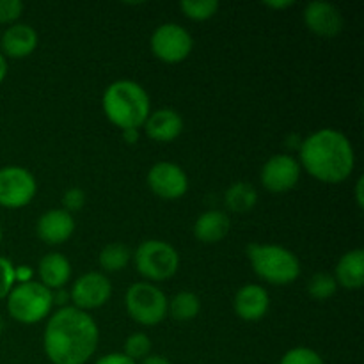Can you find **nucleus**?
Segmentation results:
<instances>
[{
	"label": "nucleus",
	"instance_id": "nucleus-1",
	"mask_svg": "<svg viewBox=\"0 0 364 364\" xmlns=\"http://www.w3.org/2000/svg\"><path fill=\"white\" fill-rule=\"evenodd\" d=\"M43 345L53 364H84L98 347V327L82 309L63 308L46 323Z\"/></svg>",
	"mask_w": 364,
	"mask_h": 364
},
{
	"label": "nucleus",
	"instance_id": "nucleus-2",
	"mask_svg": "<svg viewBox=\"0 0 364 364\" xmlns=\"http://www.w3.org/2000/svg\"><path fill=\"white\" fill-rule=\"evenodd\" d=\"M301 162L316 180L323 183H341L354 171V148L341 132L326 128L302 142Z\"/></svg>",
	"mask_w": 364,
	"mask_h": 364
},
{
	"label": "nucleus",
	"instance_id": "nucleus-3",
	"mask_svg": "<svg viewBox=\"0 0 364 364\" xmlns=\"http://www.w3.org/2000/svg\"><path fill=\"white\" fill-rule=\"evenodd\" d=\"M105 116L123 130H139L149 116V96L134 80H117L103 92Z\"/></svg>",
	"mask_w": 364,
	"mask_h": 364
},
{
	"label": "nucleus",
	"instance_id": "nucleus-4",
	"mask_svg": "<svg viewBox=\"0 0 364 364\" xmlns=\"http://www.w3.org/2000/svg\"><path fill=\"white\" fill-rule=\"evenodd\" d=\"M247 258L255 272L267 283L288 284L301 274L297 256L279 245L249 244Z\"/></svg>",
	"mask_w": 364,
	"mask_h": 364
},
{
	"label": "nucleus",
	"instance_id": "nucleus-5",
	"mask_svg": "<svg viewBox=\"0 0 364 364\" xmlns=\"http://www.w3.org/2000/svg\"><path fill=\"white\" fill-rule=\"evenodd\" d=\"M53 304V294L41 283L18 284L9 291L7 311L14 320L21 323H36L45 318Z\"/></svg>",
	"mask_w": 364,
	"mask_h": 364
},
{
	"label": "nucleus",
	"instance_id": "nucleus-6",
	"mask_svg": "<svg viewBox=\"0 0 364 364\" xmlns=\"http://www.w3.org/2000/svg\"><path fill=\"white\" fill-rule=\"evenodd\" d=\"M139 274L151 281H166L176 274L180 256L176 249L162 240H146L134 255Z\"/></svg>",
	"mask_w": 364,
	"mask_h": 364
},
{
	"label": "nucleus",
	"instance_id": "nucleus-7",
	"mask_svg": "<svg viewBox=\"0 0 364 364\" xmlns=\"http://www.w3.org/2000/svg\"><path fill=\"white\" fill-rule=\"evenodd\" d=\"M167 299L160 288L151 283H135L127 291V309L141 326H156L167 315Z\"/></svg>",
	"mask_w": 364,
	"mask_h": 364
},
{
	"label": "nucleus",
	"instance_id": "nucleus-8",
	"mask_svg": "<svg viewBox=\"0 0 364 364\" xmlns=\"http://www.w3.org/2000/svg\"><path fill=\"white\" fill-rule=\"evenodd\" d=\"M192 36L178 23H164L153 32L151 50L160 60L169 64L181 63L192 52Z\"/></svg>",
	"mask_w": 364,
	"mask_h": 364
},
{
	"label": "nucleus",
	"instance_id": "nucleus-9",
	"mask_svg": "<svg viewBox=\"0 0 364 364\" xmlns=\"http://www.w3.org/2000/svg\"><path fill=\"white\" fill-rule=\"evenodd\" d=\"M38 185L27 169L9 166L0 169V205L6 208H21L34 199Z\"/></svg>",
	"mask_w": 364,
	"mask_h": 364
},
{
	"label": "nucleus",
	"instance_id": "nucleus-10",
	"mask_svg": "<svg viewBox=\"0 0 364 364\" xmlns=\"http://www.w3.org/2000/svg\"><path fill=\"white\" fill-rule=\"evenodd\" d=\"M148 185L159 198L180 199L188 188L187 174L180 166L171 162H159L149 169Z\"/></svg>",
	"mask_w": 364,
	"mask_h": 364
},
{
	"label": "nucleus",
	"instance_id": "nucleus-11",
	"mask_svg": "<svg viewBox=\"0 0 364 364\" xmlns=\"http://www.w3.org/2000/svg\"><path fill=\"white\" fill-rule=\"evenodd\" d=\"M112 295V284L103 274L89 272L78 277L71 290V301L77 309H95L105 304Z\"/></svg>",
	"mask_w": 364,
	"mask_h": 364
},
{
	"label": "nucleus",
	"instance_id": "nucleus-12",
	"mask_svg": "<svg viewBox=\"0 0 364 364\" xmlns=\"http://www.w3.org/2000/svg\"><path fill=\"white\" fill-rule=\"evenodd\" d=\"M301 166L288 155H276L263 166L262 183L270 192H287L297 185Z\"/></svg>",
	"mask_w": 364,
	"mask_h": 364
},
{
	"label": "nucleus",
	"instance_id": "nucleus-13",
	"mask_svg": "<svg viewBox=\"0 0 364 364\" xmlns=\"http://www.w3.org/2000/svg\"><path fill=\"white\" fill-rule=\"evenodd\" d=\"M304 23L322 38H333L343 31V16L340 9L329 2L308 4L304 9Z\"/></svg>",
	"mask_w": 364,
	"mask_h": 364
},
{
	"label": "nucleus",
	"instance_id": "nucleus-14",
	"mask_svg": "<svg viewBox=\"0 0 364 364\" xmlns=\"http://www.w3.org/2000/svg\"><path fill=\"white\" fill-rule=\"evenodd\" d=\"M75 220L66 210H48L38 220V235L50 245H59L73 235Z\"/></svg>",
	"mask_w": 364,
	"mask_h": 364
},
{
	"label": "nucleus",
	"instance_id": "nucleus-15",
	"mask_svg": "<svg viewBox=\"0 0 364 364\" xmlns=\"http://www.w3.org/2000/svg\"><path fill=\"white\" fill-rule=\"evenodd\" d=\"M270 299L265 288L258 284H245L235 295V311L247 322L263 318L269 311Z\"/></svg>",
	"mask_w": 364,
	"mask_h": 364
},
{
	"label": "nucleus",
	"instance_id": "nucleus-16",
	"mask_svg": "<svg viewBox=\"0 0 364 364\" xmlns=\"http://www.w3.org/2000/svg\"><path fill=\"white\" fill-rule=\"evenodd\" d=\"M146 135L156 142H171L183 130V119L173 109H160L149 114L144 123Z\"/></svg>",
	"mask_w": 364,
	"mask_h": 364
},
{
	"label": "nucleus",
	"instance_id": "nucleus-17",
	"mask_svg": "<svg viewBox=\"0 0 364 364\" xmlns=\"http://www.w3.org/2000/svg\"><path fill=\"white\" fill-rule=\"evenodd\" d=\"M38 46V32L25 23H16L7 28L2 36V50L7 57L23 59L31 55Z\"/></svg>",
	"mask_w": 364,
	"mask_h": 364
},
{
	"label": "nucleus",
	"instance_id": "nucleus-18",
	"mask_svg": "<svg viewBox=\"0 0 364 364\" xmlns=\"http://www.w3.org/2000/svg\"><path fill=\"white\" fill-rule=\"evenodd\" d=\"M336 283L348 290H359L364 284V251L354 249L345 252L336 267Z\"/></svg>",
	"mask_w": 364,
	"mask_h": 364
},
{
	"label": "nucleus",
	"instance_id": "nucleus-19",
	"mask_svg": "<svg viewBox=\"0 0 364 364\" xmlns=\"http://www.w3.org/2000/svg\"><path fill=\"white\" fill-rule=\"evenodd\" d=\"M38 272L43 287H46L48 290H60L70 279L71 265L63 255L50 252V255L43 256V259L39 262Z\"/></svg>",
	"mask_w": 364,
	"mask_h": 364
},
{
	"label": "nucleus",
	"instance_id": "nucleus-20",
	"mask_svg": "<svg viewBox=\"0 0 364 364\" xmlns=\"http://www.w3.org/2000/svg\"><path fill=\"white\" fill-rule=\"evenodd\" d=\"M230 231V219L226 213L219 212V210H210V212L203 213L194 226V235L198 240L205 242V244H215V242L223 240Z\"/></svg>",
	"mask_w": 364,
	"mask_h": 364
},
{
	"label": "nucleus",
	"instance_id": "nucleus-21",
	"mask_svg": "<svg viewBox=\"0 0 364 364\" xmlns=\"http://www.w3.org/2000/svg\"><path fill=\"white\" fill-rule=\"evenodd\" d=\"M256 201H258V194H256L255 187L249 183H235L228 188L226 192V206L233 213H247L255 208Z\"/></svg>",
	"mask_w": 364,
	"mask_h": 364
},
{
	"label": "nucleus",
	"instance_id": "nucleus-22",
	"mask_svg": "<svg viewBox=\"0 0 364 364\" xmlns=\"http://www.w3.org/2000/svg\"><path fill=\"white\" fill-rule=\"evenodd\" d=\"M199 309H201V302H199L198 295L192 291H180L178 295H174L171 304H167V311L171 313V316L180 322L196 318L199 315Z\"/></svg>",
	"mask_w": 364,
	"mask_h": 364
},
{
	"label": "nucleus",
	"instance_id": "nucleus-23",
	"mask_svg": "<svg viewBox=\"0 0 364 364\" xmlns=\"http://www.w3.org/2000/svg\"><path fill=\"white\" fill-rule=\"evenodd\" d=\"M130 251L127 245L123 244H110L103 247L100 252V265L107 272H117V270L124 269L130 262Z\"/></svg>",
	"mask_w": 364,
	"mask_h": 364
},
{
	"label": "nucleus",
	"instance_id": "nucleus-24",
	"mask_svg": "<svg viewBox=\"0 0 364 364\" xmlns=\"http://www.w3.org/2000/svg\"><path fill=\"white\" fill-rule=\"evenodd\" d=\"M338 283L331 274L318 272L311 277L308 284V291L315 301H327L336 294Z\"/></svg>",
	"mask_w": 364,
	"mask_h": 364
},
{
	"label": "nucleus",
	"instance_id": "nucleus-25",
	"mask_svg": "<svg viewBox=\"0 0 364 364\" xmlns=\"http://www.w3.org/2000/svg\"><path fill=\"white\" fill-rule=\"evenodd\" d=\"M181 11L187 14L188 18L196 21L210 20L213 14L219 9V2L217 0H183L180 4Z\"/></svg>",
	"mask_w": 364,
	"mask_h": 364
},
{
	"label": "nucleus",
	"instance_id": "nucleus-26",
	"mask_svg": "<svg viewBox=\"0 0 364 364\" xmlns=\"http://www.w3.org/2000/svg\"><path fill=\"white\" fill-rule=\"evenodd\" d=\"M151 352V340L144 333H135L124 343V355L130 358L132 361L148 358Z\"/></svg>",
	"mask_w": 364,
	"mask_h": 364
},
{
	"label": "nucleus",
	"instance_id": "nucleus-27",
	"mask_svg": "<svg viewBox=\"0 0 364 364\" xmlns=\"http://www.w3.org/2000/svg\"><path fill=\"white\" fill-rule=\"evenodd\" d=\"M279 364H326L323 359L316 354L315 350L306 347H297L288 350L287 354L283 355Z\"/></svg>",
	"mask_w": 364,
	"mask_h": 364
},
{
	"label": "nucleus",
	"instance_id": "nucleus-28",
	"mask_svg": "<svg viewBox=\"0 0 364 364\" xmlns=\"http://www.w3.org/2000/svg\"><path fill=\"white\" fill-rule=\"evenodd\" d=\"M14 284V267L9 259L0 256V299L7 297Z\"/></svg>",
	"mask_w": 364,
	"mask_h": 364
},
{
	"label": "nucleus",
	"instance_id": "nucleus-29",
	"mask_svg": "<svg viewBox=\"0 0 364 364\" xmlns=\"http://www.w3.org/2000/svg\"><path fill=\"white\" fill-rule=\"evenodd\" d=\"M23 11V4L20 0H0V23L14 21Z\"/></svg>",
	"mask_w": 364,
	"mask_h": 364
},
{
	"label": "nucleus",
	"instance_id": "nucleus-30",
	"mask_svg": "<svg viewBox=\"0 0 364 364\" xmlns=\"http://www.w3.org/2000/svg\"><path fill=\"white\" fill-rule=\"evenodd\" d=\"M63 203H64V210H66L68 213L78 212V210H82V206L85 205L84 191H80V188H70V191L64 194Z\"/></svg>",
	"mask_w": 364,
	"mask_h": 364
},
{
	"label": "nucleus",
	"instance_id": "nucleus-31",
	"mask_svg": "<svg viewBox=\"0 0 364 364\" xmlns=\"http://www.w3.org/2000/svg\"><path fill=\"white\" fill-rule=\"evenodd\" d=\"M95 364H135L130 358H127L124 354H109L100 358Z\"/></svg>",
	"mask_w": 364,
	"mask_h": 364
},
{
	"label": "nucleus",
	"instance_id": "nucleus-32",
	"mask_svg": "<svg viewBox=\"0 0 364 364\" xmlns=\"http://www.w3.org/2000/svg\"><path fill=\"white\" fill-rule=\"evenodd\" d=\"M32 269L31 267H20V269H14V281H20L21 283H28L32 277Z\"/></svg>",
	"mask_w": 364,
	"mask_h": 364
},
{
	"label": "nucleus",
	"instance_id": "nucleus-33",
	"mask_svg": "<svg viewBox=\"0 0 364 364\" xmlns=\"http://www.w3.org/2000/svg\"><path fill=\"white\" fill-rule=\"evenodd\" d=\"M141 364H171L166 358H160V355H148V358L142 359Z\"/></svg>",
	"mask_w": 364,
	"mask_h": 364
},
{
	"label": "nucleus",
	"instance_id": "nucleus-34",
	"mask_svg": "<svg viewBox=\"0 0 364 364\" xmlns=\"http://www.w3.org/2000/svg\"><path fill=\"white\" fill-rule=\"evenodd\" d=\"M267 7H272V9H287V7L294 6L291 0H283V2H265Z\"/></svg>",
	"mask_w": 364,
	"mask_h": 364
},
{
	"label": "nucleus",
	"instance_id": "nucleus-35",
	"mask_svg": "<svg viewBox=\"0 0 364 364\" xmlns=\"http://www.w3.org/2000/svg\"><path fill=\"white\" fill-rule=\"evenodd\" d=\"M123 137H124V141L127 142H137V139H139V132L137 130H123Z\"/></svg>",
	"mask_w": 364,
	"mask_h": 364
},
{
	"label": "nucleus",
	"instance_id": "nucleus-36",
	"mask_svg": "<svg viewBox=\"0 0 364 364\" xmlns=\"http://www.w3.org/2000/svg\"><path fill=\"white\" fill-rule=\"evenodd\" d=\"M355 198H358L359 208H363V178L358 180V188H355Z\"/></svg>",
	"mask_w": 364,
	"mask_h": 364
},
{
	"label": "nucleus",
	"instance_id": "nucleus-37",
	"mask_svg": "<svg viewBox=\"0 0 364 364\" xmlns=\"http://www.w3.org/2000/svg\"><path fill=\"white\" fill-rule=\"evenodd\" d=\"M6 73H7V63L2 57V53H0V84H2L4 78H6Z\"/></svg>",
	"mask_w": 364,
	"mask_h": 364
},
{
	"label": "nucleus",
	"instance_id": "nucleus-38",
	"mask_svg": "<svg viewBox=\"0 0 364 364\" xmlns=\"http://www.w3.org/2000/svg\"><path fill=\"white\" fill-rule=\"evenodd\" d=\"M55 299H57V302H64V299H68V294L66 291H63V288H60L59 294L53 295V301H55Z\"/></svg>",
	"mask_w": 364,
	"mask_h": 364
},
{
	"label": "nucleus",
	"instance_id": "nucleus-39",
	"mask_svg": "<svg viewBox=\"0 0 364 364\" xmlns=\"http://www.w3.org/2000/svg\"><path fill=\"white\" fill-rule=\"evenodd\" d=\"M0 242H2V226H0Z\"/></svg>",
	"mask_w": 364,
	"mask_h": 364
},
{
	"label": "nucleus",
	"instance_id": "nucleus-40",
	"mask_svg": "<svg viewBox=\"0 0 364 364\" xmlns=\"http://www.w3.org/2000/svg\"><path fill=\"white\" fill-rule=\"evenodd\" d=\"M0 333H2V320H0Z\"/></svg>",
	"mask_w": 364,
	"mask_h": 364
}]
</instances>
